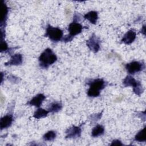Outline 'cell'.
Segmentation results:
<instances>
[{"label": "cell", "instance_id": "1", "mask_svg": "<svg viewBox=\"0 0 146 146\" xmlns=\"http://www.w3.org/2000/svg\"><path fill=\"white\" fill-rule=\"evenodd\" d=\"M89 86L87 95L91 98H96L100 95V91L103 90L108 84V82L102 78L90 79L87 82Z\"/></svg>", "mask_w": 146, "mask_h": 146}, {"label": "cell", "instance_id": "2", "mask_svg": "<svg viewBox=\"0 0 146 146\" xmlns=\"http://www.w3.org/2000/svg\"><path fill=\"white\" fill-rule=\"evenodd\" d=\"M58 58L53 51L50 48H46L39 56V66L42 68H47L56 62Z\"/></svg>", "mask_w": 146, "mask_h": 146}, {"label": "cell", "instance_id": "3", "mask_svg": "<svg viewBox=\"0 0 146 146\" xmlns=\"http://www.w3.org/2000/svg\"><path fill=\"white\" fill-rule=\"evenodd\" d=\"M44 36L48 38L52 42L56 43L62 40L63 37V33L60 29L53 27L48 24L46 29Z\"/></svg>", "mask_w": 146, "mask_h": 146}, {"label": "cell", "instance_id": "4", "mask_svg": "<svg viewBox=\"0 0 146 146\" xmlns=\"http://www.w3.org/2000/svg\"><path fill=\"white\" fill-rule=\"evenodd\" d=\"M125 69L130 75H133L137 72L142 71L145 69V64L143 62L132 61L125 64Z\"/></svg>", "mask_w": 146, "mask_h": 146}, {"label": "cell", "instance_id": "5", "mask_svg": "<svg viewBox=\"0 0 146 146\" xmlns=\"http://www.w3.org/2000/svg\"><path fill=\"white\" fill-rule=\"evenodd\" d=\"M100 39L95 34H92L90 38L86 40V45L88 48L94 53L98 52L100 48Z\"/></svg>", "mask_w": 146, "mask_h": 146}, {"label": "cell", "instance_id": "6", "mask_svg": "<svg viewBox=\"0 0 146 146\" xmlns=\"http://www.w3.org/2000/svg\"><path fill=\"white\" fill-rule=\"evenodd\" d=\"M84 27L79 22L76 21H72L68 25V31L69 32L68 35H67L71 39H73L74 37L76 35L81 33Z\"/></svg>", "mask_w": 146, "mask_h": 146}, {"label": "cell", "instance_id": "7", "mask_svg": "<svg viewBox=\"0 0 146 146\" xmlns=\"http://www.w3.org/2000/svg\"><path fill=\"white\" fill-rule=\"evenodd\" d=\"M81 125L76 126L72 125L66 131V139H76L80 137L82 135Z\"/></svg>", "mask_w": 146, "mask_h": 146}, {"label": "cell", "instance_id": "8", "mask_svg": "<svg viewBox=\"0 0 146 146\" xmlns=\"http://www.w3.org/2000/svg\"><path fill=\"white\" fill-rule=\"evenodd\" d=\"M46 99V96L43 94H38L34 96L30 100H29L26 104L31 106H34L39 108L42 105L43 102Z\"/></svg>", "mask_w": 146, "mask_h": 146}, {"label": "cell", "instance_id": "9", "mask_svg": "<svg viewBox=\"0 0 146 146\" xmlns=\"http://www.w3.org/2000/svg\"><path fill=\"white\" fill-rule=\"evenodd\" d=\"M14 120L13 115L11 113L7 114L1 117L0 120V128L1 130L6 129L10 127Z\"/></svg>", "mask_w": 146, "mask_h": 146}, {"label": "cell", "instance_id": "10", "mask_svg": "<svg viewBox=\"0 0 146 146\" xmlns=\"http://www.w3.org/2000/svg\"><path fill=\"white\" fill-rule=\"evenodd\" d=\"M136 38V33L133 29L128 30L123 36L121 41L125 44H131Z\"/></svg>", "mask_w": 146, "mask_h": 146}, {"label": "cell", "instance_id": "11", "mask_svg": "<svg viewBox=\"0 0 146 146\" xmlns=\"http://www.w3.org/2000/svg\"><path fill=\"white\" fill-rule=\"evenodd\" d=\"M1 29H5L6 26V21L7 19V15L9 13V8L6 4L1 1Z\"/></svg>", "mask_w": 146, "mask_h": 146}, {"label": "cell", "instance_id": "12", "mask_svg": "<svg viewBox=\"0 0 146 146\" xmlns=\"http://www.w3.org/2000/svg\"><path fill=\"white\" fill-rule=\"evenodd\" d=\"M23 62V56L21 54H15L11 56L10 60L5 63V66H19Z\"/></svg>", "mask_w": 146, "mask_h": 146}, {"label": "cell", "instance_id": "13", "mask_svg": "<svg viewBox=\"0 0 146 146\" xmlns=\"http://www.w3.org/2000/svg\"><path fill=\"white\" fill-rule=\"evenodd\" d=\"M140 83L141 82L140 81L136 80L131 75H127L123 81V84L125 87L131 86L132 87L134 88Z\"/></svg>", "mask_w": 146, "mask_h": 146}, {"label": "cell", "instance_id": "14", "mask_svg": "<svg viewBox=\"0 0 146 146\" xmlns=\"http://www.w3.org/2000/svg\"><path fill=\"white\" fill-rule=\"evenodd\" d=\"M84 18L88 20L91 23L95 25L98 19V13L96 11H90L84 15Z\"/></svg>", "mask_w": 146, "mask_h": 146}, {"label": "cell", "instance_id": "15", "mask_svg": "<svg viewBox=\"0 0 146 146\" xmlns=\"http://www.w3.org/2000/svg\"><path fill=\"white\" fill-rule=\"evenodd\" d=\"M104 127L101 124H98L95 126L91 131V136L94 137L102 136L104 133Z\"/></svg>", "mask_w": 146, "mask_h": 146}, {"label": "cell", "instance_id": "16", "mask_svg": "<svg viewBox=\"0 0 146 146\" xmlns=\"http://www.w3.org/2000/svg\"><path fill=\"white\" fill-rule=\"evenodd\" d=\"M50 112L48 110H44L42 108H38L34 113L33 117L37 119H42L46 117Z\"/></svg>", "mask_w": 146, "mask_h": 146}, {"label": "cell", "instance_id": "17", "mask_svg": "<svg viewBox=\"0 0 146 146\" xmlns=\"http://www.w3.org/2000/svg\"><path fill=\"white\" fill-rule=\"evenodd\" d=\"M62 108V104L60 102H54L49 105L48 107V111L51 113H56L59 112Z\"/></svg>", "mask_w": 146, "mask_h": 146}, {"label": "cell", "instance_id": "18", "mask_svg": "<svg viewBox=\"0 0 146 146\" xmlns=\"http://www.w3.org/2000/svg\"><path fill=\"white\" fill-rule=\"evenodd\" d=\"M145 127H144L142 129L139 131L135 136L134 141H138V142H145L146 138H145Z\"/></svg>", "mask_w": 146, "mask_h": 146}, {"label": "cell", "instance_id": "19", "mask_svg": "<svg viewBox=\"0 0 146 146\" xmlns=\"http://www.w3.org/2000/svg\"><path fill=\"white\" fill-rule=\"evenodd\" d=\"M56 136V133L54 131H48L45 133L43 136V139L44 141H53Z\"/></svg>", "mask_w": 146, "mask_h": 146}, {"label": "cell", "instance_id": "20", "mask_svg": "<svg viewBox=\"0 0 146 146\" xmlns=\"http://www.w3.org/2000/svg\"><path fill=\"white\" fill-rule=\"evenodd\" d=\"M133 92L137 96H140L144 92V88L143 87V86L141 83L138 84L135 87L133 88Z\"/></svg>", "mask_w": 146, "mask_h": 146}, {"label": "cell", "instance_id": "21", "mask_svg": "<svg viewBox=\"0 0 146 146\" xmlns=\"http://www.w3.org/2000/svg\"><path fill=\"white\" fill-rule=\"evenodd\" d=\"M103 112H101L98 113H94L90 116V119L91 120V122H96L100 120L102 117Z\"/></svg>", "mask_w": 146, "mask_h": 146}, {"label": "cell", "instance_id": "22", "mask_svg": "<svg viewBox=\"0 0 146 146\" xmlns=\"http://www.w3.org/2000/svg\"><path fill=\"white\" fill-rule=\"evenodd\" d=\"M7 79L9 81H10L12 83H19L21 81V79L19 77H17L14 75H10L7 77Z\"/></svg>", "mask_w": 146, "mask_h": 146}, {"label": "cell", "instance_id": "23", "mask_svg": "<svg viewBox=\"0 0 146 146\" xmlns=\"http://www.w3.org/2000/svg\"><path fill=\"white\" fill-rule=\"evenodd\" d=\"M123 144L121 143V141L118 139H115L112 141L111 143L110 144V145H123Z\"/></svg>", "mask_w": 146, "mask_h": 146}, {"label": "cell", "instance_id": "24", "mask_svg": "<svg viewBox=\"0 0 146 146\" xmlns=\"http://www.w3.org/2000/svg\"><path fill=\"white\" fill-rule=\"evenodd\" d=\"M137 115H138V116L140 118H141V119H143L144 121L145 120V111H143V112H140V114H137Z\"/></svg>", "mask_w": 146, "mask_h": 146}, {"label": "cell", "instance_id": "25", "mask_svg": "<svg viewBox=\"0 0 146 146\" xmlns=\"http://www.w3.org/2000/svg\"><path fill=\"white\" fill-rule=\"evenodd\" d=\"M140 33L141 34H143L144 36L145 35V25H144L143 26V27H141V29L140 30Z\"/></svg>", "mask_w": 146, "mask_h": 146}]
</instances>
